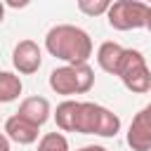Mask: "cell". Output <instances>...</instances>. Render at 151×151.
<instances>
[{
    "label": "cell",
    "mask_w": 151,
    "mask_h": 151,
    "mask_svg": "<svg viewBox=\"0 0 151 151\" xmlns=\"http://www.w3.org/2000/svg\"><path fill=\"white\" fill-rule=\"evenodd\" d=\"M45 50L66 64H85L92 57V38L80 26L57 24L45 35Z\"/></svg>",
    "instance_id": "6da1fadb"
},
{
    "label": "cell",
    "mask_w": 151,
    "mask_h": 151,
    "mask_svg": "<svg viewBox=\"0 0 151 151\" xmlns=\"http://www.w3.org/2000/svg\"><path fill=\"white\" fill-rule=\"evenodd\" d=\"M80 134H97V137H116L120 132V118L101 104L80 101L76 116V130Z\"/></svg>",
    "instance_id": "7a4b0ae2"
},
{
    "label": "cell",
    "mask_w": 151,
    "mask_h": 151,
    "mask_svg": "<svg viewBox=\"0 0 151 151\" xmlns=\"http://www.w3.org/2000/svg\"><path fill=\"white\" fill-rule=\"evenodd\" d=\"M94 85V71L85 64H64L50 73V87L57 94L71 97V94H85Z\"/></svg>",
    "instance_id": "3957f363"
},
{
    "label": "cell",
    "mask_w": 151,
    "mask_h": 151,
    "mask_svg": "<svg viewBox=\"0 0 151 151\" xmlns=\"http://www.w3.org/2000/svg\"><path fill=\"white\" fill-rule=\"evenodd\" d=\"M118 78L134 94H144V92L151 90V71H149L146 59H144V54L139 50L125 47L120 66H118Z\"/></svg>",
    "instance_id": "277c9868"
},
{
    "label": "cell",
    "mask_w": 151,
    "mask_h": 151,
    "mask_svg": "<svg viewBox=\"0 0 151 151\" xmlns=\"http://www.w3.org/2000/svg\"><path fill=\"white\" fill-rule=\"evenodd\" d=\"M146 12L149 5L142 0H113L106 17L109 26L116 31H134L146 26Z\"/></svg>",
    "instance_id": "5b68a950"
},
{
    "label": "cell",
    "mask_w": 151,
    "mask_h": 151,
    "mask_svg": "<svg viewBox=\"0 0 151 151\" xmlns=\"http://www.w3.org/2000/svg\"><path fill=\"white\" fill-rule=\"evenodd\" d=\"M127 146L132 151H151V101L132 118L127 127Z\"/></svg>",
    "instance_id": "8992f818"
},
{
    "label": "cell",
    "mask_w": 151,
    "mask_h": 151,
    "mask_svg": "<svg viewBox=\"0 0 151 151\" xmlns=\"http://www.w3.org/2000/svg\"><path fill=\"white\" fill-rule=\"evenodd\" d=\"M12 64H14V68L21 73V76H31V73H35L38 68H40V64H42V50L38 47V42L35 40H21V42H17V47H14V52H12Z\"/></svg>",
    "instance_id": "52a82bcc"
},
{
    "label": "cell",
    "mask_w": 151,
    "mask_h": 151,
    "mask_svg": "<svg viewBox=\"0 0 151 151\" xmlns=\"http://www.w3.org/2000/svg\"><path fill=\"white\" fill-rule=\"evenodd\" d=\"M38 130H40V125L21 118L19 113H14V116H9V118L5 120V134L9 137V142H17V144H21V146L33 144V142L38 139Z\"/></svg>",
    "instance_id": "ba28073f"
},
{
    "label": "cell",
    "mask_w": 151,
    "mask_h": 151,
    "mask_svg": "<svg viewBox=\"0 0 151 151\" xmlns=\"http://www.w3.org/2000/svg\"><path fill=\"white\" fill-rule=\"evenodd\" d=\"M21 118L35 123V125H45L52 116V106L45 97H26L21 104H19V111H17Z\"/></svg>",
    "instance_id": "9c48e42d"
},
{
    "label": "cell",
    "mask_w": 151,
    "mask_h": 151,
    "mask_svg": "<svg viewBox=\"0 0 151 151\" xmlns=\"http://www.w3.org/2000/svg\"><path fill=\"white\" fill-rule=\"evenodd\" d=\"M123 52H125V47L118 45V42H113V40L101 42L99 50H97V64H99V68L106 71V73H111V76H118V66H120Z\"/></svg>",
    "instance_id": "30bf717a"
},
{
    "label": "cell",
    "mask_w": 151,
    "mask_h": 151,
    "mask_svg": "<svg viewBox=\"0 0 151 151\" xmlns=\"http://www.w3.org/2000/svg\"><path fill=\"white\" fill-rule=\"evenodd\" d=\"M78 106H80V101H76V99H64V101L57 106L54 120H57V127H59L61 132H73V130H76Z\"/></svg>",
    "instance_id": "8fae6325"
},
{
    "label": "cell",
    "mask_w": 151,
    "mask_h": 151,
    "mask_svg": "<svg viewBox=\"0 0 151 151\" xmlns=\"http://www.w3.org/2000/svg\"><path fill=\"white\" fill-rule=\"evenodd\" d=\"M24 85L21 78L12 71H0V104H9L14 99H19Z\"/></svg>",
    "instance_id": "7c38bea8"
},
{
    "label": "cell",
    "mask_w": 151,
    "mask_h": 151,
    "mask_svg": "<svg viewBox=\"0 0 151 151\" xmlns=\"http://www.w3.org/2000/svg\"><path fill=\"white\" fill-rule=\"evenodd\" d=\"M35 151H68V139L61 132H47L40 137Z\"/></svg>",
    "instance_id": "4fadbf2b"
},
{
    "label": "cell",
    "mask_w": 151,
    "mask_h": 151,
    "mask_svg": "<svg viewBox=\"0 0 151 151\" xmlns=\"http://www.w3.org/2000/svg\"><path fill=\"white\" fill-rule=\"evenodd\" d=\"M76 2H78V9L83 14H87V17H101V14L109 12V7H111L113 0H76Z\"/></svg>",
    "instance_id": "5bb4252c"
},
{
    "label": "cell",
    "mask_w": 151,
    "mask_h": 151,
    "mask_svg": "<svg viewBox=\"0 0 151 151\" xmlns=\"http://www.w3.org/2000/svg\"><path fill=\"white\" fill-rule=\"evenodd\" d=\"M7 7H12V9H24V7H28L31 5V0H2Z\"/></svg>",
    "instance_id": "9a60e30c"
},
{
    "label": "cell",
    "mask_w": 151,
    "mask_h": 151,
    "mask_svg": "<svg viewBox=\"0 0 151 151\" xmlns=\"http://www.w3.org/2000/svg\"><path fill=\"white\" fill-rule=\"evenodd\" d=\"M0 151H12V146H9V137H7L5 132H0Z\"/></svg>",
    "instance_id": "2e32d148"
},
{
    "label": "cell",
    "mask_w": 151,
    "mask_h": 151,
    "mask_svg": "<svg viewBox=\"0 0 151 151\" xmlns=\"http://www.w3.org/2000/svg\"><path fill=\"white\" fill-rule=\"evenodd\" d=\"M78 151H109V149L97 146V144H87V146H83V149H78Z\"/></svg>",
    "instance_id": "e0dca14e"
},
{
    "label": "cell",
    "mask_w": 151,
    "mask_h": 151,
    "mask_svg": "<svg viewBox=\"0 0 151 151\" xmlns=\"http://www.w3.org/2000/svg\"><path fill=\"white\" fill-rule=\"evenodd\" d=\"M146 31H151V5H149V12H146Z\"/></svg>",
    "instance_id": "ac0fdd59"
},
{
    "label": "cell",
    "mask_w": 151,
    "mask_h": 151,
    "mask_svg": "<svg viewBox=\"0 0 151 151\" xmlns=\"http://www.w3.org/2000/svg\"><path fill=\"white\" fill-rule=\"evenodd\" d=\"M2 19H5V2L0 0V24H2Z\"/></svg>",
    "instance_id": "d6986e66"
},
{
    "label": "cell",
    "mask_w": 151,
    "mask_h": 151,
    "mask_svg": "<svg viewBox=\"0 0 151 151\" xmlns=\"http://www.w3.org/2000/svg\"><path fill=\"white\" fill-rule=\"evenodd\" d=\"M146 2H149V5H151V0H146Z\"/></svg>",
    "instance_id": "ffe728a7"
}]
</instances>
